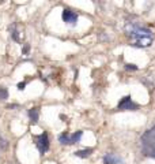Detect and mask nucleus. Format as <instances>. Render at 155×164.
Segmentation results:
<instances>
[{
	"mask_svg": "<svg viewBox=\"0 0 155 164\" xmlns=\"http://www.w3.org/2000/svg\"><path fill=\"white\" fill-rule=\"evenodd\" d=\"M25 86H26V82H20V84H18V89H19V90H23Z\"/></svg>",
	"mask_w": 155,
	"mask_h": 164,
	"instance_id": "nucleus-15",
	"label": "nucleus"
},
{
	"mask_svg": "<svg viewBox=\"0 0 155 164\" xmlns=\"http://www.w3.org/2000/svg\"><path fill=\"white\" fill-rule=\"evenodd\" d=\"M125 68L127 70H137V66H135V64H125Z\"/></svg>",
	"mask_w": 155,
	"mask_h": 164,
	"instance_id": "nucleus-14",
	"label": "nucleus"
},
{
	"mask_svg": "<svg viewBox=\"0 0 155 164\" xmlns=\"http://www.w3.org/2000/svg\"><path fill=\"white\" fill-rule=\"evenodd\" d=\"M33 141L36 142V146L38 149L40 155H44L49 151V137L48 133H41L38 136H33Z\"/></svg>",
	"mask_w": 155,
	"mask_h": 164,
	"instance_id": "nucleus-3",
	"label": "nucleus"
},
{
	"mask_svg": "<svg viewBox=\"0 0 155 164\" xmlns=\"http://www.w3.org/2000/svg\"><path fill=\"white\" fill-rule=\"evenodd\" d=\"M82 136H83V131L82 130H78L74 134L63 133V134L59 136V141H60V144H63V145H74V144H78L82 140Z\"/></svg>",
	"mask_w": 155,
	"mask_h": 164,
	"instance_id": "nucleus-4",
	"label": "nucleus"
},
{
	"mask_svg": "<svg viewBox=\"0 0 155 164\" xmlns=\"http://www.w3.org/2000/svg\"><path fill=\"white\" fill-rule=\"evenodd\" d=\"M8 146V142L6 140H0V148H3V149H6Z\"/></svg>",
	"mask_w": 155,
	"mask_h": 164,
	"instance_id": "nucleus-13",
	"label": "nucleus"
},
{
	"mask_svg": "<svg viewBox=\"0 0 155 164\" xmlns=\"http://www.w3.org/2000/svg\"><path fill=\"white\" fill-rule=\"evenodd\" d=\"M117 108H119L120 111H136L139 107H137L136 103L132 101L131 96H125V97H123V99L120 100Z\"/></svg>",
	"mask_w": 155,
	"mask_h": 164,
	"instance_id": "nucleus-5",
	"label": "nucleus"
},
{
	"mask_svg": "<svg viewBox=\"0 0 155 164\" xmlns=\"http://www.w3.org/2000/svg\"><path fill=\"white\" fill-rule=\"evenodd\" d=\"M103 164H124V161L117 153L109 152L103 156Z\"/></svg>",
	"mask_w": 155,
	"mask_h": 164,
	"instance_id": "nucleus-7",
	"label": "nucleus"
},
{
	"mask_svg": "<svg viewBox=\"0 0 155 164\" xmlns=\"http://www.w3.org/2000/svg\"><path fill=\"white\" fill-rule=\"evenodd\" d=\"M10 32H11V38L14 41H16V43H19V33H18V30H16V25H11L10 26Z\"/></svg>",
	"mask_w": 155,
	"mask_h": 164,
	"instance_id": "nucleus-10",
	"label": "nucleus"
},
{
	"mask_svg": "<svg viewBox=\"0 0 155 164\" xmlns=\"http://www.w3.org/2000/svg\"><path fill=\"white\" fill-rule=\"evenodd\" d=\"M29 119L32 123H37L38 119H40V109L38 108H30L29 109Z\"/></svg>",
	"mask_w": 155,
	"mask_h": 164,
	"instance_id": "nucleus-8",
	"label": "nucleus"
},
{
	"mask_svg": "<svg viewBox=\"0 0 155 164\" xmlns=\"http://www.w3.org/2000/svg\"><path fill=\"white\" fill-rule=\"evenodd\" d=\"M93 152H94V149H93V148H87V149H83V151H76L75 156L82 157V159H86V157H88Z\"/></svg>",
	"mask_w": 155,
	"mask_h": 164,
	"instance_id": "nucleus-9",
	"label": "nucleus"
},
{
	"mask_svg": "<svg viewBox=\"0 0 155 164\" xmlns=\"http://www.w3.org/2000/svg\"><path fill=\"white\" fill-rule=\"evenodd\" d=\"M8 99V90L6 88H0V100H7Z\"/></svg>",
	"mask_w": 155,
	"mask_h": 164,
	"instance_id": "nucleus-11",
	"label": "nucleus"
},
{
	"mask_svg": "<svg viewBox=\"0 0 155 164\" xmlns=\"http://www.w3.org/2000/svg\"><path fill=\"white\" fill-rule=\"evenodd\" d=\"M61 18H63V21L65 23L71 25V26H75L76 22H78L79 15H78V12H75L74 10H71V8H64L63 14H61Z\"/></svg>",
	"mask_w": 155,
	"mask_h": 164,
	"instance_id": "nucleus-6",
	"label": "nucleus"
},
{
	"mask_svg": "<svg viewBox=\"0 0 155 164\" xmlns=\"http://www.w3.org/2000/svg\"><path fill=\"white\" fill-rule=\"evenodd\" d=\"M140 151L144 156L155 159V124L140 137Z\"/></svg>",
	"mask_w": 155,
	"mask_h": 164,
	"instance_id": "nucleus-2",
	"label": "nucleus"
},
{
	"mask_svg": "<svg viewBox=\"0 0 155 164\" xmlns=\"http://www.w3.org/2000/svg\"><path fill=\"white\" fill-rule=\"evenodd\" d=\"M125 34L129 37L132 43L131 45L136 48H147L154 41V34L151 30L136 22H128L125 25Z\"/></svg>",
	"mask_w": 155,
	"mask_h": 164,
	"instance_id": "nucleus-1",
	"label": "nucleus"
},
{
	"mask_svg": "<svg viewBox=\"0 0 155 164\" xmlns=\"http://www.w3.org/2000/svg\"><path fill=\"white\" fill-rule=\"evenodd\" d=\"M29 51H30V45L25 44V47L22 48V53H23V55H29Z\"/></svg>",
	"mask_w": 155,
	"mask_h": 164,
	"instance_id": "nucleus-12",
	"label": "nucleus"
}]
</instances>
